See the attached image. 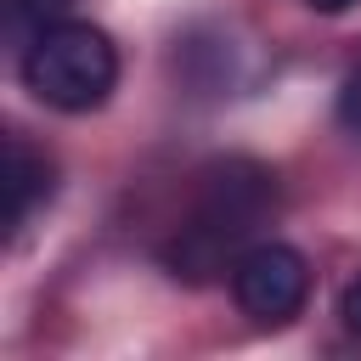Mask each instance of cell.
<instances>
[{
  "label": "cell",
  "instance_id": "obj_1",
  "mask_svg": "<svg viewBox=\"0 0 361 361\" xmlns=\"http://www.w3.org/2000/svg\"><path fill=\"white\" fill-rule=\"evenodd\" d=\"M276 209V175L254 158H226L214 169H203L197 197L186 226L169 237L164 265L186 282H209L226 259H237L248 248V237L271 220Z\"/></svg>",
  "mask_w": 361,
  "mask_h": 361
},
{
  "label": "cell",
  "instance_id": "obj_2",
  "mask_svg": "<svg viewBox=\"0 0 361 361\" xmlns=\"http://www.w3.org/2000/svg\"><path fill=\"white\" fill-rule=\"evenodd\" d=\"M23 85L56 113H90L118 85V51L96 23H45L23 51Z\"/></svg>",
  "mask_w": 361,
  "mask_h": 361
},
{
  "label": "cell",
  "instance_id": "obj_3",
  "mask_svg": "<svg viewBox=\"0 0 361 361\" xmlns=\"http://www.w3.org/2000/svg\"><path fill=\"white\" fill-rule=\"evenodd\" d=\"M231 299L259 327L293 322L305 310V299H310V265H305V254L288 248V243H248L231 259Z\"/></svg>",
  "mask_w": 361,
  "mask_h": 361
},
{
  "label": "cell",
  "instance_id": "obj_4",
  "mask_svg": "<svg viewBox=\"0 0 361 361\" xmlns=\"http://www.w3.org/2000/svg\"><path fill=\"white\" fill-rule=\"evenodd\" d=\"M45 197H51V164H45L23 135H11V141H6V226H11V231L28 226V214H34Z\"/></svg>",
  "mask_w": 361,
  "mask_h": 361
},
{
  "label": "cell",
  "instance_id": "obj_5",
  "mask_svg": "<svg viewBox=\"0 0 361 361\" xmlns=\"http://www.w3.org/2000/svg\"><path fill=\"white\" fill-rule=\"evenodd\" d=\"M68 6H73V0H11V23H34V28H45V23H62Z\"/></svg>",
  "mask_w": 361,
  "mask_h": 361
},
{
  "label": "cell",
  "instance_id": "obj_6",
  "mask_svg": "<svg viewBox=\"0 0 361 361\" xmlns=\"http://www.w3.org/2000/svg\"><path fill=\"white\" fill-rule=\"evenodd\" d=\"M338 118H344V124L361 135V73H350V79H344V96H338Z\"/></svg>",
  "mask_w": 361,
  "mask_h": 361
},
{
  "label": "cell",
  "instance_id": "obj_7",
  "mask_svg": "<svg viewBox=\"0 0 361 361\" xmlns=\"http://www.w3.org/2000/svg\"><path fill=\"white\" fill-rule=\"evenodd\" d=\"M338 316H344V327H350V333H361V276H355V282H344V293H338Z\"/></svg>",
  "mask_w": 361,
  "mask_h": 361
},
{
  "label": "cell",
  "instance_id": "obj_8",
  "mask_svg": "<svg viewBox=\"0 0 361 361\" xmlns=\"http://www.w3.org/2000/svg\"><path fill=\"white\" fill-rule=\"evenodd\" d=\"M305 6H310V11H327V17H333V11H350L355 0H305Z\"/></svg>",
  "mask_w": 361,
  "mask_h": 361
}]
</instances>
